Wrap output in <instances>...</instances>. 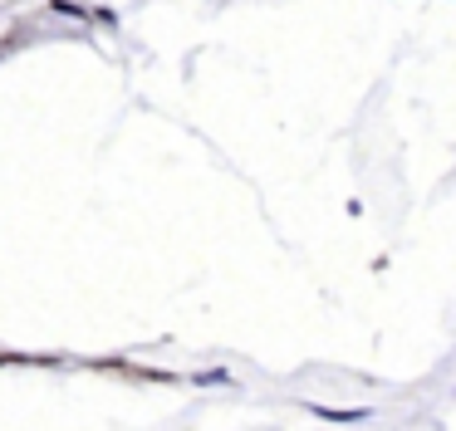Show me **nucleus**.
<instances>
[]
</instances>
